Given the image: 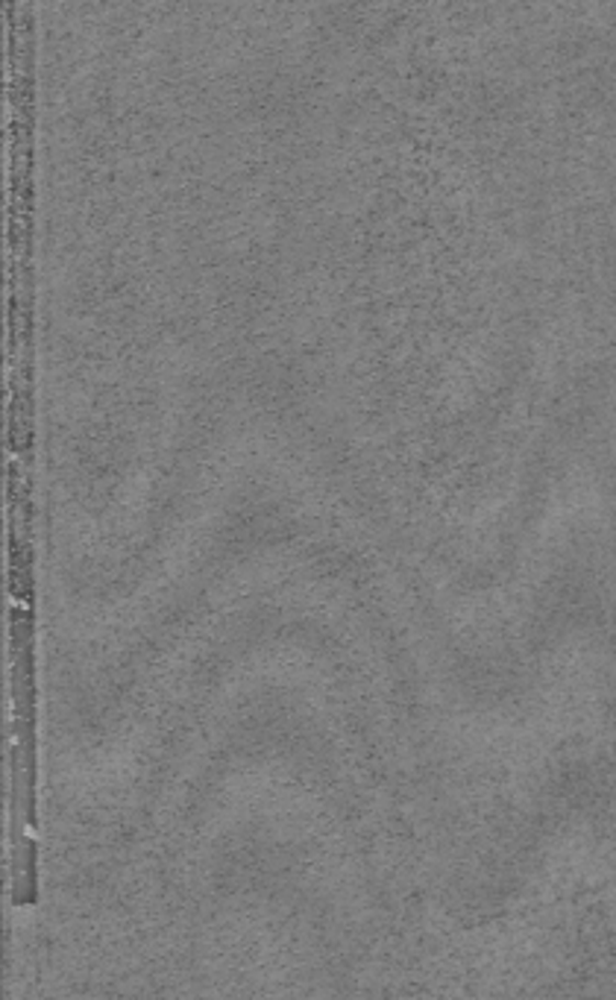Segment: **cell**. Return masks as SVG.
I'll use <instances>...</instances> for the list:
<instances>
[{
  "label": "cell",
  "instance_id": "1",
  "mask_svg": "<svg viewBox=\"0 0 616 1000\" xmlns=\"http://www.w3.org/2000/svg\"><path fill=\"white\" fill-rule=\"evenodd\" d=\"M38 707L33 663V614L12 610V795L10 875L12 903L36 907L38 884Z\"/></svg>",
  "mask_w": 616,
  "mask_h": 1000
}]
</instances>
